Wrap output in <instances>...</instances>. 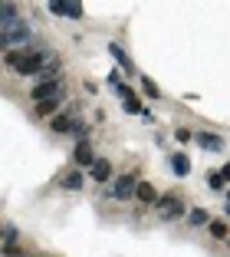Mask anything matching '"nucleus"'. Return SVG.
I'll return each instance as SVG.
<instances>
[{"label":"nucleus","instance_id":"obj_22","mask_svg":"<svg viewBox=\"0 0 230 257\" xmlns=\"http://www.w3.org/2000/svg\"><path fill=\"white\" fill-rule=\"evenodd\" d=\"M174 136H178V142H187V139H191V132H187V128H178Z\"/></svg>","mask_w":230,"mask_h":257},{"label":"nucleus","instance_id":"obj_20","mask_svg":"<svg viewBox=\"0 0 230 257\" xmlns=\"http://www.w3.org/2000/svg\"><path fill=\"white\" fill-rule=\"evenodd\" d=\"M207 185H210V188H217V191H220V188H223L227 182L220 178V172H207Z\"/></svg>","mask_w":230,"mask_h":257},{"label":"nucleus","instance_id":"obj_24","mask_svg":"<svg viewBox=\"0 0 230 257\" xmlns=\"http://www.w3.org/2000/svg\"><path fill=\"white\" fill-rule=\"evenodd\" d=\"M227 218H230V201H227Z\"/></svg>","mask_w":230,"mask_h":257},{"label":"nucleus","instance_id":"obj_1","mask_svg":"<svg viewBox=\"0 0 230 257\" xmlns=\"http://www.w3.org/2000/svg\"><path fill=\"white\" fill-rule=\"evenodd\" d=\"M0 43L7 46V50H14V46L27 50L30 46V27L17 14L14 4H0Z\"/></svg>","mask_w":230,"mask_h":257},{"label":"nucleus","instance_id":"obj_16","mask_svg":"<svg viewBox=\"0 0 230 257\" xmlns=\"http://www.w3.org/2000/svg\"><path fill=\"white\" fill-rule=\"evenodd\" d=\"M141 92H145L148 99H158V96H161V89H158V86H155V79H148V76L141 79Z\"/></svg>","mask_w":230,"mask_h":257},{"label":"nucleus","instance_id":"obj_9","mask_svg":"<svg viewBox=\"0 0 230 257\" xmlns=\"http://www.w3.org/2000/svg\"><path fill=\"white\" fill-rule=\"evenodd\" d=\"M109 53H112V56H115V63H119V66H122V69H125V73H128V76H132V73H135V63H132V56H128V53H125V50H122V46H119V43H109Z\"/></svg>","mask_w":230,"mask_h":257},{"label":"nucleus","instance_id":"obj_10","mask_svg":"<svg viewBox=\"0 0 230 257\" xmlns=\"http://www.w3.org/2000/svg\"><path fill=\"white\" fill-rule=\"evenodd\" d=\"M135 201H141V204H158L155 185H151V182H138V191H135Z\"/></svg>","mask_w":230,"mask_h":257},{"label":"nucleus","instance_id":"obj_2","mask_svg":"<svg viewBox=\"0 0 230 257\" xmlns=\"http://www.w3.org/2000/svg\"><path fill=\"white\" fill-rule=\"evenodd\" d=\"M155 214L161 221H174V218H181V214H184V201H181L178 195H164V198H158Z\"/></svg>","mask_w":230,"mask_h":257},{"label":"nucleus","instance_id":"obj_19","mask_svg":"<svg viewBox=\"0 0 230 257\" xmlns=\"http://www.w3.org/2000/svg\"><path fill=\"white\" fill-rule=\"evenodd\" d=\"M14 241H17V227L14 224H4V247H10Z\"/></svg>","mask_w":230,"mask_h":257},{"label":"nucleus","instance_id":"obj_23","mask_svg":"<svg viewBox=\"0 0 230 257\" xmlns=\"http://www.w3.org/2000/svg\"><path fill=\"white\" fill-rule=\"evenodd\" d=\"M220 178H223V182H230V162H227V165L220 168Z\"/></svg>","mask_w":230,"mask_h":257},{"label":"nucleus","instance_id":"obj_13","mask_svg":"<svg viewBox=\"0 0 230 257\" xmlns=\"http://www.w3.org/2000/svg\"><path fill=\"white\" fill-rule=\"evenodd\" d=\"M60 102H63V92H60V96H53V99H46V102H37V115H50V119H53V115H60V112H56Z\"/></svg>","mask_w":230,"mask_h":257},{"label":"nucleus","instance_id":"obj_5","mask_svg":"<svg viewBox=\"0 0 230 257\" xmlns=\"http://www.w3.org/2000/svg\"><path fill=\"white\" fill-rule=\"evenodd\" d=\"M63 92V83L60 79H50V83H37L30 89V99H37V102H46V99H53V96H60Z\"/></svg>","mask_w":230,"mask_h":257},{"label":"nucleus","instance_id":"obj_3","mask_svg":"<svg viewBox=\"0 0 230 257\" xmlns=\"http://www.w3.org/2000/svg\"><path fill=\"white\" fill-rule=\"evenodd\" d=\"M135 191H138V178L135 175H119V182L112 185V198L115 201H128V198H135Z\"/></svg>","mask_w":230,"mask_h":257},{"label":"nucleus","instance_id":"obj_8","mask_svg":"<svg viewBox=\"0 0 230 257\" xmlns=\"http://www.w3.org/2000/svg\"><path fill=\"white\" fill-rule=\"evenodd\" d=\"M73 125H76L73 112H60V115H53V119H50V128H53V132H60V136L73 132Z\"/></svg>","mask_w":230,"mask_h":257},{"label":"nucleus","instance_id":"obj_11","mask_svg":"<svg viewBox=\"0 0 230 257\" xmlns=\"http://www.w3.org/2000/svg\"><path fill=\"white\" fill-rule=\"evenodd\" d=\"M171 168H174L178 178H184V175H191V159H187L184 152H174V155H171Z\"/></svg>","mask_w":230,"mask_h":257},{"label":"nucleus","instance_id":"obj_4","mask_svg":"<svg viewBox=\"0 0 230 257\" xmlns=\"http://www.w3.org/2000/svg\"><path fill=\"white\" fill-rule=\"evenodd\" d=\"M46 10L53 17H66V20H79L82 17V4H66V0H50Z\"/></svg>","mask_w":230,"mask_h":257},{"label":"nucleus","instance_id":"obj_7","mask_svg":"<svg viewBox=\"0 0 230 257\" xmlns=\"http://www.w3.org/2000/svg\"><path fill=\"white\" fill-rule=\"evenodd\" d=\"M194 139H197V145L204 152H223V139L217 136V132H197Z\"/></svg>","mask_w":230,"mask_h":257},{"label":"nucleus","instance_id":"obj_14","mask_svg":"<svg viewBox=\"0 0 230 257\" xmlns=\"http://www.w3.org/2000/svg\"><path fill=\"white\" fill-rule=\"evenodd\" d=\"M82 182H86V175L76 168V172H69L66 178H63V188H69V191H79L82 188Z\"/></svg>","mask_w":230,"mask_h":257},{"label":"nucleus","instance_id":"obj_17","mask_svg":"<svg viewBox=\"0 0 230 257\" xmlns=\"http://www.w3.org/2000/svg\"><path fill=\"white\" fill-rule=\"evenodd\" d=\"M207 227H210V234H214V237H220V241L230 234V231H227V221H210Z\"/></svg>","mask_w":230,"mask_h":257},{"label":"nucleus","instance_id":"obj_6","mask_svg":"<svg viewBox=\"0 0 230 257\" xmlns=\"http://www.w3.org/2000/svg\"><path fill=\"white\" fill-rule=\"evenodd\" d=\"M73 159H76V165H79V168H92V165L99 162L89 142H76V149H73Z\"/></svg>","mask_w":230,"mask_h":257},{"label":"nucleus","instance_id":"obj_12","mask_svg":"<svg viewBox=\"0 0 230 257\" xmlns=\"http://www.w3.org/2000/svg\"><path fill=\"white\" fill-rule=\"evenodd\" d=\"M89 175L96 178V182H109V178H112V162L109 159H99L96 165L89 168Z\"/></svg>","mask_w":230,"mask_h":257},{"label":"nucleus","instance_id":"obj_21","mask_svg":"<svg viewBox=\"0 0 230 257\" xmlns=\"http://www.w3.org/2000/svg\"><path fill=\"white\" fill-rule=\"evenodd\" d=\"M4 254H7V257H30V254H23V250L17 247V244H10V247H4Z\"/></svg>","mask_w":230,"mask_h":257},{"label":"nucleus","instance_id":"obj_15","mask_svg":"<svg viewBox=\"0 0 230 257\" xmlns=\"http://www.w3.org/2000/svg\"><path fill=\"white\" fill-rule=\"evenodd\" d=\"M187 224H191V227H200V224H210V218H207V211H204V208H194V211H187Z\"/></svg>","mask_w":230,"mask_h":257},{"label":"nucleus","instance_id":"obj_18","mask_svg":"<svg viewBox=\"0 0 230 257\" xmlns=\"http://www.w3.org/2000/svg\"><path fill=\"white\" fill-rule=\"evenodd\" d=\"M122 109H125V112H145V109H141V102H138V96H128L125 102H122Z\"/></svg>","mask_w":230,"mask_h":257}]
</instances>
